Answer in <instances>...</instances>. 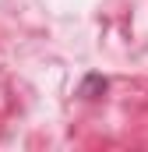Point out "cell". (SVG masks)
I'll list each match as a JSON object with an SVG mask.
<instances>
[{
	"label": "cell",
	"mask_w": 148,
	"mask_h": 152,
	"mask_svg": "<svg viewBox=\"0 0 148 152\" xmlns=\"http://www.w3.org/2000/svg\"><path fill=\"white\" fill-rule=\"evenodd\" d=\"M102 88H106V78L88 75V78H85V85H81V96H88V99H92V92H102Z\"/></svg>",
	"instance_id": "cell-1"
}]
</instances>
